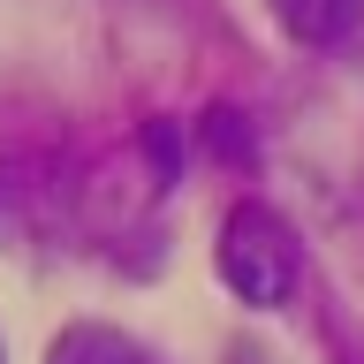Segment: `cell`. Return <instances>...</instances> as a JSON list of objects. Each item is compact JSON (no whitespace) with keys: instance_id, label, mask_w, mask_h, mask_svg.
Masks as SVG:
<instances>
[{"instance_id":"6da1fadb","label":"cell","mask_w":364,"mask_h":364,"mask_svg":"<svg viewBox=\"0 0 364 364\" xmlns=\"http://www.w3.org/2000/svg\"><path fill=\"white\" fill-rule=\"evenodd\" d=\"M296 273H304V258H296V235L281 228V213L235 205L228 228H220V281L243 296L250 311H281L296 296Z\"/></svg>"},{"instance_id":"7a4b0ae2","label":"cell","mask_w":364,"mask_h":364,"mask_svg":"<svg viewBox=\"0 0 364 364\" xmlns=\"http://www.w3.org/2000/svg\"><path fill=\"white\" fill-rule=\"evenodd\" d=\"M273 16H281V31L304 38V46H341L364 23V0H273Z\"/></svg>"},{"instance_id":"3957f363","label":"cell","mask_w":364,"mask_h":364,"mask_svg":"<svg viewBox=\"0 0 364 364\" xmlns=\"http://www.w3.org/2000/svg\"><path fill=\"white\" fill-rule=\"evenodd\" d=\"M46 364H152V349L129 341V334H114V326H68L46 349Z\"/></svg>"}]
</instances>
